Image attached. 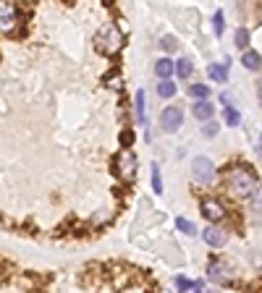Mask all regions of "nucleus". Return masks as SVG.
Wrapping results in <instances>:
<instances>
[{"label":"nucleus","instance_id":"1","mask_svg":"<svg viewBox=\"0 0 262 293\" xmlns=\"http://www.w3.org/2000/svg\"><path fill=\"white\" fill-rule=\"evenodd\" d=\"M257 186H259L257 176L246 165H234V168H228V171H226V189L236 199H249Z\"/></svg>","mask_w":262,"mask_h":293},{"label":"nucleus","instance_id":"2","mask_svg":"<svg viewBox=\"0 0 262 293\" xmlns=\"http://www.w3.org/2000/svg\"><path fill=\"white\" fill-rule=\"evenodd\" d=\"M97 48H100L105 55H116V53L123 48V34H121V29H118L116 24H110V26L102 29V34L97 37Z\"/></svg>","mask_w":262,"mask_h":293},{"label":"nucleus","instance_id":"3","mask_svg":"<svg viewBox=\"0 0 262 293\" xmlns=\"http://www.w3.org/2000/svg\"><path fill=\"white\" fill-rule=\"evenodd\" d=\"M136 168H139V162H136V155L134 152H129V149H123L121 155L116 157V176L121 178V181H134V176H136Z\"/></svg>","mask_w":262,"mask_h":293},{"label":"nucleus","instance_id":"4","mask_svg":"<svg viewBox=\"0 0 262 293\" xmlns=\"http://www.w3.org/2000/svg\"><path fill=\"white\" fill-rule=\"evenodd\" d=\"M192 178L199 183V186H210L215 178V165L210 157H194L192 162Z\"/></svg>","mask_w":262,"mask_h":293},{"label":"nucleus","instance_id":"5","mask_svg":"<svg viewBox=\"0 0 262 293\" xmlns=\"http://www.w3.org/2000/svg\"><path fill=\"white\" fill-rule=\"evenodd\" d=\"M207 277H210L212 283H218V285H231V283H234V270H231L228 262L212 259L210 262V270H207Z\"/></svg>","mask_w":262,"mask_h":293},{"label":"nucleus","instance_id":"6","mask_svg":"<svg viewBox=\"0 0 262 293\" xmlns=\"http://www.w3.org/2000/svg\"><path fill=\"white\" fill-rule=\"evenodd\" d=\"M181 123H183V113H181V107L171 105V107H165V110L160 113V126L165 134H176L181 129Z\"/></svg>","mask_w":262,"mask_h":293},{"label":"nucleus","instance_id":"7","mask_svg":"<svg viewBox=\"0 0 262 293\" xmlns=\"http://www.w3.org/2000/svg\"><path fill=\"white\" fill-rule=\"evenodd\" d=\"M19 24V11L11 3H0V32H13Z\"/></svg>","mask_w":262,"mask_h":293},{"label":"nucleus","instance_id":"8","mask_svg":"<svg viewBox=\"0 0 262 293\" xmlns=\"http://www.w3.org/2000/svg\"><path fill=\"white\" fill-rule=\"evenodd\" d=\"M202 238H205V243H207V246H212V249H223V246L228 243V233H226V228H218V225L205 228Z\"/></svg>","mask_w":262,"mask_h":293},{"label":"nucleus","instance_id":"9","mask_svg":"<svg viewBox=\"0 0 262 293\" xmlns=\"http://www.w3.org/2000/svg\"><path fill=\"white\" fill-rule=\"evenodd\" d=\"M202 215L210 223H220L226 218V207L220 202H215V199H205V202H202Z\"/></svg>","mask_w":262,"mask_h":293},{"label":"nucleus","instance_id":"10","mask_svg":"<svg viewBox=\"0 0 262 293\" xmlns=\"http://www.w3.org/2000/svg\"><path fill=\"white\" fill-rule=\"evenodd\" d=\"M212 113H215V105H212L207 97H205V100H197V102L192 105V115H194L197 120H202V123H205V120H210V118H212Z\"/></svg>","mask_w":262,"mask_h":293},{"label":"nucleus","instance_id":"11","mask_svg":"<svg viewBox=\"0 0 262 293\" xmlns=\"http://www.w3.org/2000/svg\"><path fill=\"white\" fill-rule=\"evenodd\" d=\"M134 113H136V123L139 126H147V102H144V92L139 89L134 97Z\"/></svg>","mask_w":262,"mask_h":293},{"label":"nucleus","instance_id":"12","mask_svg":"<svg viewBox=\"0 0 262 293\" xmlns=\"http://www.w3.org/2000/svg\"><path fill=\"white\" fill-rule=\"evenodd\" d=\"M241 66H244V68H249V71H259V68H262V55L246 48L244 55H241Z\"/></svg>","mask_w":262,"mask_h":293},{"label":"nucleus","instance_id":"13","mask_svg":"<svg viewBox=\"0 0 262 293\" xmlns=\"http://www.w3.org/2000/svg\"><path fill=\"white\" fill-rule=\"evenodd\" d=\"M228 66H231V60L226 58L223 66H210V68H207V76H210L212 81H218V84H226V81H228Z\"/></svg>","mask_w":262,"mask_h":293},{"label":"nucleus","instance_id":"14","mask_svg":"<svg viewBox=\"0 0 262 293\" xmlns=\"http://www.w3.org/2000/svg\"><path fill=\"white\" fill-rule=\"evenodd\" d=\"M192 71H194V63H192L189 58H178L176 63H173V73L178 76V79H189Z\"/></svg>","mask_w":262,"mask_h":293},{"label":"nucleus","instance_id":"15","mask_svg":"<svg viewBox=\"0 0 262 293\" xmlns=\"http://www.w3.org/2000/svg\"><path fill=\"white\" fill-rule=\"evenodd\" d=\"M155 73H158V79H171L173 76V60L171 58H160L155 63Z\"/></svg>","mask_w":262,"mask_h":293},{"label":"nucleus","instance_id":"16","mask_svg":"<svg viewBox=\"0 0 262 293\" xmlns=\"http://www.w3.org/2000/svg\"><path fill=\"white\" fill-rule=\"evenodd\" d=\"M249 42H252V34H249V29L239 26V29H236V34H234V45H236L239 50H246V48H249Z\"/></svg>","mask_w":262,"mask_h":293},{"label":"nucleus","instance_id":"17","mask_svg":"<svg viewBox=\"0 0 262 293\" xmlns=\"http://www.w3.org/2000/svg\"><path fill=\"white\" fill-rule=\"evenodd\" d=\"M176 288L181 290H202L205 280H189V277H176Z\"/></svg>","mask_w":262,"mask_h":293},{"label":"nucleus","instance_id":"18","mask_svg":"<svg viewBox=\"0 0 262 293\" xmlns=\"http://www.w3.org/2000/svg\"><path fill=\"white\" fill-rule=\"evenodd\" d=\"M158 95L165 97V100H168V97H173V95H176V84H173V81H168V79H160V84H158Z\"/></svg>","mask_w":262,"mask_h":293},{"label":"nucleus","instance_id":"19","mask_svg":"<svg viewBox=\"0 0 262 293\" xmlns=\"http://www.w3.org/2000/svg\"><path fill=\"white\" fill-rule=\"evenodd\" d=\"M189 95L194 100H205V97H210V87L207 84H192L189 87Z\"/></svg>","mask_w":262,"mask_h":293},{"label":"nucleus","instance_id":"20","mask_svg":"<svg viewBox=\"0 0 262 293\" xmlns=\"http://www.w3.org/2000/svg\"><path fill=\"white\" fill-rule=\"evenodd\" d=\"M249 199H252V215H257V218H259V215H262V186H257Z\"/></svg>","mask_w":262,"mask_h":293},{"label":"nucleus","instance_id":"21","mask_svg":"<svg viewBox=\"0 0 262 293\" xmlns=\"http://www.w3.org/2000/svg\"><path fill=\"white\" fill-rule=\"evenodd\" d=\"M176 228L181 230V233H186V236H194V233H197L194 223H192V220H186V218H178V220H176Z\"/></svg>","mask_w":262,"mask_h":293},{"label":"nucleus","instance_id":"22","mask_svg":"<svg viewBox=\"0 0 262 293\" xmlns=\"http://www.w3.org/2000/svg\"><path fill=\"white\" fill-rule=\"evenodd\" d=\"M152 189H155V194H163V176L158 165H152Z\"/></svg>","mask_w":262,"mask_h":293},{"label":"nucleus","instance_id":"23","mask_svg":"<svg viewBox=\"0 0 262 293\" xmlns=\"http://www.w3.org/2000/svg\"><path fill=\"white\" fill-rule=\"evenodd\" d=\"M226 123H228V126H239V123H241V115L231 105H226Z\"/></svg>","mask_w":262,"mask_h":293},{"label":"nucleus","instance_id":"24","mask_svg":"<svg viewBox=\"0 0 262 293\" xmlns=\"http://www.w3.org/2000/svg\"><path fill=\"white\" fill-rule=\"evenodd\" d=\"M212 29H215V34H223V29H226V19H223L220 11L212 16Z\"/></svg>","mask_w":262,"mask_h":293},{"label":"nucleus","instance_id":"25","mask_svg":"<svg viewBox=\"0 0 262 293\" xmlns=\"http://www.w3.org/2000/svg\"><path fill=\"white\" fill-rule=\"evenodd\" d=\"M160 48H163V50H168V53H173V50L178 48V42H176L173 37H163V39H160Z\"/></svg>","mask_w":262,"mask_h":293},{"label":"nucleus","instance_id":"26","mask_svg":"<svg viewBox=\"0 0 262 293\" xmlns=\"http://www.w3.org/2000/svg\"><path fill=\"white\" fill-rule=\"evenodd\" d=\"M218 123H212V120H205V129H202V134L205 136H215V134H218Z\"/></svg>","mask_w":262,"mask_h":293},{"label":"nucleus","instance_id":"27","mask_svg":"<svg viewBox=\"0 0 262 293\" xmlns=\"http://www.w3.org/2000/svg\"><path fill=\"white\" fill-rule=\"evenodd\" d=\"M131 139H134V136H131V131H123V134H121V142H123V147H129V144H131Z\"/></svg>","mask_w":262,"mask_h":293},{"label":"nucleus","instance_id":"28","mask_svg":"<svg viewBox=\"0 0 262 293\" xmlns=\"http://www.w3.org/2000/svg\"><path fill=\"white\" fill-rule=\"evenodd\" d=\"M257 95H259V100H262V79L257 81Z\"/></svg>","mask_w":262,"mask_h":293},{"label":"nucleus","instance_id":"29","mask_svg":"<svg viewBox=\"0 0 262 293\" xmlns=\"http://www.w3.org/2000/svg\"><path fill=\"white\" fill-rule=\"evenodd\" d=\"M259 155H262V134H259Z\"/></svg>","mask_w":262,"mask_h":293}]
</instances>
